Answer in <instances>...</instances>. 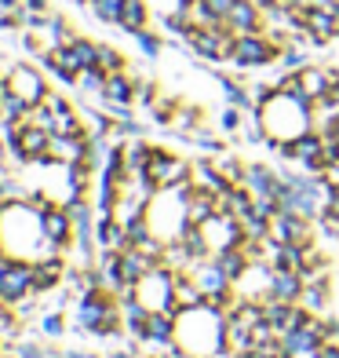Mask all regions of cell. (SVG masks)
Here are the masks:
<instances>
[{
  "instance_id": "6da1fadb",
  "label": "cell",
  "mask_w": 339,
  "mask_h": 358,
  "mask_svg": "<svg viewBox=\"0 0 339 358\" xmlns=\"http://www.w3.org/2000/svg\"><path fill=\"white\" fill-rule=\"evenodd\" d=\"M0 241H4L8 256H22V259H37L55 252L52 241L44 234V220L37 208H29L26 201H8L0 205Z\"/></svg>"
},
{
  "instance_id": "7a4b0ae2",
  "label": "cell",
  "mask_w": 339,
  "mask_h": 358,
  "mask_svg": "<svg viewBox=\"0 0 339 358\" xmlns=\"http://www.w3.org/2000/svg\"><path fill=\"white\" fill-rule=\"evenodd\" d=\"M310 103L314 99L296 95V92H273L259 106V124L266 132L270 150H281V143L299 139L303 132H310Z\"/></svg>"
},
{
  "instance_id": "3957f363",
  "label": "cell",
  "mask_w": 339,
  "mask_h": 358,
  "mask_svg": "<svg viewBox=\"0 0 339 358\" xmlns=\"http://www.w3.org/2000/svg\"><path fill=\"white\" fill-rule=\"evenodd\" d=\"M135 300L146 303L150 311H175V271L157 264L135 282Z\"/></svg>"
},
{
  "instance_id": "277c9868",
  "label": "cell",
  "mask_w": 339,
  "mask_h": 358,
  "mask_svg": "<svg viewBox=\"0 0 339 358\" xmlns=\"http://www.w3.org/2000/svg\"><path fill=\"white\" fill-rule=\"evenodd\" d=\"M33 271H37L33 259H22V256L0 259V300L8 307L22 303L26 296H33Z\"/></svg>"
},
{
  "instance_id": "5b68a950",
  "label": "cell",
  "mask_w": 339,
  "mask_h": 358,
  "mask_svg": "<svg viewBox=\"0 0 339 358\" xmlns=\"http://www.w3.org/2000/svg\"><path fill=\"white\" fill-rule=\"evenodd\" d=\"M270 234L278 238V241H285V245H303V249H310L314 238H317V220L303 216V213H292V208H285V213L273 216Z\"/></svg>"
},
{
  "instance_id": "8992f818",
  "label": "cell",
  "mask_w": 339,
  "mask_h": 358,
  "mask_svg": "<svg viewBox=\"0 0 339 358\" xmlns=\"http://www.w3.org/2000/svg\"><path fill=\"white\" fill-rule=\"evenodd\" d=\"M204 238H208V249L219 252V249H230V245H241L245 241V231H241V223L230 216V213H212L204 223H197Z\"/></svg>"
},
{
  "instance_id": "52a82bcc",
  "label": "cell",
  "mask_w": 339,
  "mask_h": 358,
  "mask_svg": "<svg viewBox=\"0 0 339 358\" xmlns=\"http://www.w3.org/2000/svg\"><path fill=\"white\" fill-rule=\"evenodd\" d=\"M281 52H273V44L263 41L259 34H241L234 37V52L230 59L237 62V66H266V62H273Z\"/></svg>"
},
{
  "instance_id": "ba28073f",
  "label": "cell",
  "mask_w": 339,
  "mask_h": 358,
  "mask_svg": "<svg viewBox=\"0 0 339 358\" xmlns=\"http://www.w3.org/2000/svg\"><path fill=\"white\" fill-rule=\"evenodd\" d=\"M40 220H44V234H47V241H52V249H59V252H66L73 241H77V234H73V216H70V208L66 205H52L47 213H40Z\"/></svg>"
},
{
  "instance_id": "9c48e42d",
  "label": "cell",
  "mask_w": 339,
  "mask_h": 358,
  "mask_svg": "<svg viewBox=\"0 0 339 358\" xmlns=\"http://www.w3.org/2000/svg\"><path fill=\"white\" fill-rule=\"evenodd\" d=\"M8 88H11L15 95H22L29 106H40V103L47 99V85H44V77H40L33 66H11Z\"/></svg>"
},
{
  "instance_id": "30bf717a",
  "label": "cell",
  "mask_w": 339,
  "mask_h": 358,
  "mask_svg": "<svg viewBox=\"0 0 339 358\" xmlns=\"http://www.w3.org/2000/svg\"><path fill=\"white\" fill-rule=\"evenodd\" d=\"M175 325H179V315H175V311H150L146 333H142V344L172 348L175 344Z\"/></svg>"
},
{
  "instance_id": "8fae6325",
  "label": "cell",
  "mask_w": 339,
  "mask_h": 358,
  "mask_svg": "<svg viewBox=\"0 0 339 358\" xmlns=\"http://www.w3.org/2000/svg\"><path fill=\"white\" fill-rule=\"evenodd\" d=\"M303 289H306V278L299 271H273L270 278V300H285V303H299L303 300ZM263 296V300H266Z\"/></svg>"
},
{
  "instance_id": "7c38bea8",
  "label": "cell",
  "mask_w": 339,
  "mask_h": 358,
  "mask_svg": "<svg viewBox=\"0 0 339 358\" xmlns=\"http://www.w3.org/2000/svg\"><path fill=\"white\" fill-rule=\"evenodd\" d=\"M281 183H285L281 172H273L266 165H248V172H245V187L252 194H259V198H278Z\"/></svg>"
},
{
  "instance_id": "4fadbf2b",
  "label": "cell",
  "mask_w": 339,
  "mask_h": 358,
  "mask_svg": "<svg viewBox=\"0 0 339 358\" xmlns=\"http://www.w3.org/2000/svg\"><path fill=\"white\" fill-rule=\"evenodd\" d=\"M212 259H216V267L226 274L230 282H241L245 278V271L252 267V259H248V252H245V245H230V249H219V252H212Z\"/></svg>"
},
{
  "instance_id": "5bb4252c",
  "label": "cell",
  "mask_w": 339,
  "mask_h": 358,
  "mask_svg": "<svg viewBox=\"0 0 339 358\" xmlns=\"http://www.w3.org/2000/svg\"><path fill=\"white\" fill-rule=\"evenodd\" d=\"M190 307H204V292L190 271H175V311H190Z\"/></svg>"
},
{
  "instance_id": "9a60e30c",
  "label": "cell",
  "mask_w": 339,
  "mask_h": 358,
  "mask_svg": "<svg viewBox=\"0 0 339 358\" xmlns=\"http://www.w3.org/2000/svg\"><path fill=\"white\" fill-rule=\"evenodd\" d=\"M299 303L306 307V311H314V315H325V311H329V303H332V282H329V274H321V278L306 282Z\"/></svg>"
},
{
  "instance_id": "2e32d148",
  "label": "cell",
  "mask_w": 339,
  "mask_h": 358,
  "mask_svg": "<svg viewBox=\"0 0 339 358\" xmlns=\"http://www.w3.org/2000/svg\"><path fill=\"white\" fill-rule=\"evenodd\" d=\"M226 22L237 29V37L241 34H255V29H259V8H255L252 0H237L234 11L226 15Z\"/></svg>"
},
{
  "instance_id": "e0dca14e",
  "label": "cell",
  "mask_w": 339,
  "mask_h": 358,
  "mask_svg": "<svg viewBox=\"0 0 339 358\" xmlns=\"http://www.w3.org/2000/svg\"><path fill=\"white\" fill-rule=\"evenodd\" d=\"M121 315H124V329L142 340V333H146V318H150V307L139 303L135 296H128V300H121Z\"/></svg>"
},
{
  "instance_id": "ac0fdd59",
  "label": "cell",
  "mask_w": 339,
  "mask_h": 358,
  "mask_svg": "<svg viewBox=\"0 0 339 358\" xmlns=\"http://www.w3.org/2000/svg\"><path fill=\"white\" fill-rule=\"evenodd\" d=\"M103 95H106L110 103H132L135 85H132V80H128V77L117 70V73H110V77H106V88H103Z\"/></svg>"
},
{
  "instance_id": "d6986e66",
  "label": "cell",
  "mask_w": 339,
  "mask_h": 358,
  "mask_svg": "<svg viewBox=\"0 0 339 358\" xmlns=\"http://www.w3.org/2000/svg\"><path fill=\"white\" fill-rule=\"evenodd\" d=\"M121 26L139 34L142 26H146V4L142 0H124V11H121Z\"/></svg>"
},
{
  "instance_id": "ffe728a7",
  "label": "cell",
  "mask_w": 339,
  "mask_h": 358,
  "mask_svg": "<svg viewBox=\"0 0 339 358\" xmlns=\"http://www.w3.org/2000/svg\"><path fill=\"white\" fill-rule=\"evenodd\" d=\"M8 351L15 358H55V351L47 344H37V340H15V344H8Z\"/></svg>"
},
{
  "instance_id": "44dd1931",
  "label": "cell",
  "mask_w": 339,
  "mask_h": 358,
  "mask_svg": "<svg viewBox=\"0 0 339 358\" xmlns=\"http://www.w3.org/2000/svg\"><path fill=\"white\" fill-rule=\"evenodd\" d=\"M99 22H121V11H124V0H91Z\"/></svg>"
},
{
  "instance_id": "7402d4cb",
  "label": "cell",
  "mask_w": 339,
  "mask_h": 358,
  "mask_svg": "<svg viewBox=\"0 0 339 358\" xmlns=\"http://www.w3.org/2000/svg\"><path fill=\"white\" fill-rule=\"evenodd\" d=\"M40 333L52 336V340L66 336V315H62V311H47V315L40 318Z\"/></svg>"
},
{
  "instance_id": "603a6c76",
  "label": "cell",
  "mask_w": 339,
  "mask_h": 358,
  "mask_svg": "<svg viewBox=\"0 0 339 358\" xmlns=\"http://www.w3.org/2000/svg\"><path fill=\"white\" fill-rule=\"evenodd\" d=\"M223 92H226V99H230V106H248V92L234 85L230 77H223Z\"/></svg>"
},
{
  "instance_id": "cb8c5ba5",
  "label": "cell",
  "mask_w": 339,
  "mask_h": 358,
  "mask_svg": "<svg viewBox=\"0 0 339 358\" xmlns=\"http://www.w3.org/2000/svg\"><path fill=\"white\" fill-rule=\"evenodd\" d=\"M135 37H139V44H142V52H146V55H157V52H160V41H157L153 34H146V29H139Z\"/></svg>"
},
{
  "instance_id": "d4e9b609",
  "label": "cell",
  "mask_w": 339,
  "mask_h": 358,
  "mask_svg": "<svg viewBox=\"0 0 339 358\" xmlns=\"http://www.w3.org/2000/svg\"><path fill=\"white\" fill-rule=\"evenodd\" d=\"M281 62H285L288 70H303V55L296 52V48H285V52H281Z\"/></svg>"
},
{
  "instance_id": "484cf974",
  "label": "cell",
  "mask_w": 339,
  "mask_h": 358,
  "mask_svg": "<svg viewBox=\"0 0 339 358\" xmlns=\"http://www.w3.org/2000/svg\"><path fill=\"white\" fill-rule=\"evenodd\" d=\"M223 128H226V132H237V128H241V110L237 106H230L223 113Z\"/></svg>"
},
{
  "instance_id": "4316f807",
  "label": "cell",
  "mask_w": 339,
  "mask_h": 358,
  "mask_svg": "<svg viewBox=\"0 0 339 358\" xmlns=\"http://www.w3.org/2000/svg\"><path fill=\"white\" fill-rule=\"evenodd\" d=\"M336 4H339V0H310V8H329V11H332Z\"/></svg>"
},
{
  "instance_id": "83f0119b",
  "label": "cell",
  "mask_w": 339,
  "mask_h": 358,
  "mask_svg": "<svg viewBox=\"0 0 339 358\" xmlns=\"http://www.w3.org/2000/svg\"><path fill=\"white\" fill-rule=\"evenodd\" d=\"M281 4H288V8H310V0H281Z\"/></svg>"
},
{
  "instance_id": "f1b7e54d",
  "label": "cell",
  "mask_w": 339,
  "mask_h": 358,
  "mask_svg": "<svg viewBox=\"0 0 339 358\" xmlns=\"http://www.w3.org/2000/svg\"><path fill=\"white\" fill-rule=\"evenodd\" d=\"M329 318H332V315H329ZM332 340L339 344V318H332Z\"/></svg>"
},
{
  "instance_id": "f546056e",
  "label": "cell",
  "mask_w": 339,
  "mask_h": 358,
  "mask_svg": "<svg viewBox=\"0 0 339 358\" xmlns=\"http://www.w3.org/2000/svg\"><path fill=\"white\" fill-rule=\"evenodd\" d=\"M0 8H4V11H11V8H19V0H0Z\"/></svg>"
},
{
  "instance_id": "4dcf8cb0",
  "label": "cell",
  "mask_w": 339,
  "mask_h": 358,
  "mask_svg": "<svg viewBox=\"0 0 339 358\" xmlns=\"http://www.w3.org/2000/svg\"><path fill=\"white\" fill-rule=\"evenodd\" d=\"M110 358H135V351H113Z\"/></svg>"
},
{
  "instance_id": "1f68e13d",
  "label": "cell",
  "mask_w": 339,
  "mask_h": 358,
  "mask_svg": "<svg viewBox=\"0 0 339 358\" xmlns=\"http://www.w3.org/2000/svg\"><path fill=\"white\" fill-rule=\"evenodd\" d=\"M4 154H8V143L0 139V169H4Z\"/></svg>"
},
{
  "instance_id": "d6a6232c",
  "label": "cell",
  "mask_w": 339,
  "mask_h": 358,
  "mask_svg": "<svg viewBox=\"0 0 339 358\" xmlns=\"http://www.w3.org/2000/svg\"><path fill=\"white\" fill-rule=\"evenodd\" d=\"M29 8H33V11H44V0H29Z\"/></svg>"
}]
</instances>
